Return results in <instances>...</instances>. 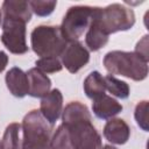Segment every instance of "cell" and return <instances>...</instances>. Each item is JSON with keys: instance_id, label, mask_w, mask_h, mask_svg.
<instances>
[{"instance_id": "obj_16", "label": "cell", "mask_w": 149, "mask_h": 149, "mask_svg": "<svg viewBox=\"0 0 149 149\" xmlns=\"http://www.w3.org/2000/svg\"><path fill=\"white\" fill-rule=\"evenodd\" d=\"M106 88L102 74L99 71H92L84 80V92L86 97L93 100L104 94Z\"/></svg>"}, {"instance_id": "obj_9", "label": "cell", "mask_w": 149, "mask_h": 149, "mask_svg": "<svg viewBox=\"0 0 149 149\" xmlns=\"http://www.w3.org/2000/svg\"><path fill=\"white\" fill-rule=\"evenodd\" d=\"M40 112L43 118L54 126L63 112V95L58 88L51 90L41 100Z\"/></svg>"}, {"instance_id": "obj_15", "label": "cell", "mask_w": 149, "mask_h": 149, "mask_svg": "<svg viewBox=\"0 0 149 149\" xmlns=\"http://www.w3.org/2000/svg\"><path fill=\"white\" fill-rule=\"evenodd\" d=\"M2 13L3 16L21 19L27 23L31 19V9L28 1L19 0H6L2 2Z\"/></svg>"}, {"instance_id": "obj_7", "label": "cell", "mask_w": 149, "mask_h": 149, "mask_svg": "<svg viewBox=\"0 0 149 149\" xmlns=\"http://www.w3.org/2000/svg\"><path fill=\"white\" fill-rule=\"evenodd\" d=\"M26 24L27 22L21 19L9 16L2 17L1 42L9 50V52L22 55L29 50L26 41Z\"/></svg>"}, {"instance_id": "obj_8", "label": "cell", "mask_w": 149, "mask_h": 149, "mask_svg": "<svg viewBox=\"0 0 149 149\" xmlns=\"http://www.w3.org/2000/svg\"><path fill=\"white\" fill-rule=\"evenodd\" d=\"M61 58L63 66H65L69 72L76 73L88 63L90 52L83 45V43L78 41H73V42H68Z\"/></svg>"}, {"instance_id": "obj_22", "label": "cell", "mask_w": 149, "mask_h": 149, "mask_svg": "<svg viewBox=\"0 0 149 149\" xmlns=\"http://www.w3.org/2000/svg\"><path fill=\"white\" fill-rule=\"evenodd\" d=\"M134 116L140 128H142V130L144 132H148L149 127H148V101L147 100L140 101L136 105Z\"/></svg>"}, {"instance_id": "obj_5", "label": "cell", "mask_w": 149, "mask_h": 149, "mask_svg": "<svg viewBox=\"0 0 149 149\" xmlns=\"http://www.w3.org/2000/svg\"><path fill=\"white\" fill-rule=\"evenodd\" d=\"M94 19L108 36L116 31L129 30L135 24L134 10L121 3H112L105 8L95 7Z\"/></svg>"}, {"instance_id": "obj_24", "label": "cell", "mask_w": 149, "mask_h": 149, "mask_svg": "<svg viewBox=\"0 0 149 149\" xmlns=\"http://www.w3.org/2000/svg\"><path fill=\"white\" fill-rule=\"evenodd\" d=\"M7 64H8V56L5 51L0 50V73L6 69Z\"/></svg>"}, {"instance_id": "obj_10", "label": "cell", "mask_w": 149, "mask_h": 149, "mask_svg": "<svg viewBox=\"0 0 149 149\" xmlns=\"http://www.w3.org/2000/svg\"><path fill=\"white\" fill-rule=\"evenodd\" d=\"M28 94L33 98H43L50 92L51 80L50 78L40 71L37 68L28 70Z\"/></svg>"}, {"instance_id": "obj_17", "label": "cell", "mask_w": 149, "mask_h": 149, "mask_svg": "<svg viewBox=\"0 0 149 149\" xmlns=\"http://www.w3.org/2000/svg\"><path fill=\"white\" fill-rule=\"evenodd\" d=\"M105 80V88L114 97L120 99H127L130 94V88L128 84L123 80L115 78L112 74H107L104 77Z\"/></svg>"}, {"instance_id": "obj_11", "label": "cell", "mask_w": 149, "mask_h": 149, "mask_svg": "<svg viewBox=\"0 0 149 149\" xmlns=\"http://www.w3.org/2000/svg\"><path fill=\"white\" fill-rule=\"evenodd\" d=\"M105 139L113 144H125L130 136V128L122 119H109L104 127Z\"/></svg>"}, {"instance_id": "obj_20", "label": "cell", "mask_w": 149, "mask_h": 149, "mask_svg": "<svg viewBox=\"0 0 149 149\" xmlns=\"http://www.w3.org/2000/svg\"><path fill=\"white\" fill-rule=\"evenodd\" d=\"M35 65L43 73H55L63 69V64L58 57H42L35 62Z\"/></svg>"}, {"instance_id": "obj_4", "label": "cell", "mask_w": 149, "mask_h": 149, "mask_svg": "<svg viewBox=\"0 0 149 149\" xmlns=\"http://www.w3.org/2000/svg\"><path fill=\"white\" fill-rule=\"evenodd\" d=\"M30 42L33 51L41 58L62 56L68 44L58 26L47 24L34 28L30 34Z\"/></svg>"}, {"instance_id": "obj_19", "label": "cell", "mask_w": 149, "mask_h": 149, "mask_svg": "<svg viewBox=\"0 0 149 149\" xmlns=\"http://www.w3.org/2000/svg\"><path fill=\"white\" fill-rule=\"evenodd\" d=\"M51 149H73L69 129L62 123L57 127L50 143Z\"/></svg>"}, {"instance_id": "obj_14", "label": "cell", "mask_w": 149, "mask_h": 149, "mask_svg": "<svg viewBox=\"0 0 149 149\" xmlns=\"http://www.w3.org/2000/svg\"><path fill=\"white\" fill-rule=\"evenodd\" d=\"M109 36L101 29V27L99 26V23L97 22V20L93 19L90 23V27L86 31V36H85V42L86 45L88 47V49L91 51H98L99 49H101L102 47H105L108 42Z\"/></svg>"}, {"instance_id": "obj_21", "label": "cell", "mask_w": 149, "mask_h": 149, "mask_svg": "<svg viewBox=\"0 0 149 149\" xmlns=\"http://www.w3.org/2000/svg\"><path fill=\"white\" fill-rule=\"evenodd\" d=\"M31 12L37 16H49L57 6V1H42V0H31L28 1Z\"/></svg>"}, {"instance_id": "obj_13", "label": "cell", "mask_w": 149, "mask_h": 149, "mask_svg": "<svg viewBox=\"0 0 149 149\" xmlns=\"http://www.w3.org/2000/svg\"><path fill=\"white\" fill-rule=\"evenodd\" d=\"M5 80L7 88L14 97L23 98L28 94V77L20 68H12L7 71Z\"/></svg>"}, {"instance_id": "obj_27", "label": "cell", "mask_w": 149, "mask_h": 149, "mask_svg": "<svg viewBox=\"0 0 149 149\" xmlns=\"http://www.w3.org/2000/svg\"><path fill=\"white\" fill-rule=\"evenodd\" d=\"M0 149H5L3 146H2V142H0Z\"/></svg>"}, {"instance_id": "obj_18", "label": "cell", "mask_w": 149, "mask_h": 149, "mask_svg": "<svg viewBox=\"0 0 149 149\" xmlns=\"http://www.w3.org/2000/svg\"><path fill=\"white\" fill-rule=\"evenodd\" d=\"M22 130L21 125L17 122L9 123L2 136V146L5 149H21L22 141L20 140V132Z\"/></svg>"}, {"instance_id": "obj_3", "label": "cell", "mask_w": 149, "mask_h": 149, "mask_svg": "<svg viewBox=\"0 0 149 149\" xmlns=\"http://www.w3.org/2000/svg\"><path fill=\"white\" fill-rule=\"evenodd\" d=\"M52 127L40 111H30L23 118L21 125L23 132L21 149H51Z\"/></svg>"}, {"instance_id": "obj_25", "label": "cell", "mask_w": 149, "mask_h": 149, "mask_svg": "<svg viewBox=\"0 0 149 149\" xmlns=\"http://www.w3.org/2000/svg\"><path fill=\"white\" fill-rule=\"evenodd\" d=\"M101 149H118V148H115V147H113V146H109V144H106V146L101 147Z\"/></svg>"}, {"instance_id": "obj_26", "label": "cell", "mask_w": 149, "mask_h": 149, "mask_svg": "<svg viewBox=\"0 0 149 149\" xmlns=\"http://www.w3.org/2000/svg\"><path fill=\"white\" fill-rule=\"evenodd\" d=\"M2 24V13H1V10H0V26Z\"/></svg>"}, {"instance_id": "obj_1", "label": "cell", "mask_w": 149, "mask_h": 149, "mask_svg": "<svg viewBox=\"0 0 149 149\" xmlns=\"http://www.w3.org/2000/svg\"><path fill=\"white\" fill-rule=\"evenodd\" d=\"M62 121L69 129L73 149H101V136L92 123L86 105L69 102L62 112Z\"/></svg>"}, {"instance_id": "obj_23", "label": "cell", "mask_w": 149, "mask_h": 149, "mask_svg": "<svg viewBox=\"0 0 149 149\" xmlns=\"http://www.w3.org/2000/svg\"><path fill=\"white\" fill-rule=\"evenodd\" d=\"M140 57H142L144 61L148 62L149 59V52H148V35H144L142 40H140L135 47V51Z\"/></svg>"}, {"instance_id": "obj_12", "label": "cell", "mask_w": 149, "mask_h": 149, "mask_svg": "<svg viewBox=\"0 0 149 149\" xmlns=\"http://www.w3.org/2000/svg\"><path fill=\"white\" fill-rule=\"evenodd\" d=\"M92 111L97 118L107 120L118 115L122 111V105L111 95H107L106 93H104L98 98L93 99Z\"/></svg>"}, {"instance_id": "obj_6", "label": "cell", "mask_w": 149, "mask_h": 149, "mask_svg": "<svg viewBox=\"0 0 149 149\" xmlns=\"http://www.w3.org/2000/svg\"><path fill=\"white\" fill-rule=\"evenodd\" d=\"M95 7L91 6H72L68 9L61 24V31L68 42L78 41L85 31H87L93 19Z\"/></svg>"}, {"instance_id": "obj_2", "label": "cell", "mask_w": 149, "mask_h": 149, "mask_svg": "<svg viewBox=\"0 0 149 149\" xmlns=\"http://www.w3.org/2000/svg\"><path fill=\"white\" fill-rule=\"evenodd\" d=\"M104 66L111 74H120L135 81L148 76V62L134 51H109L104 57Z\"/></svg>"}]
</instances>
